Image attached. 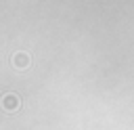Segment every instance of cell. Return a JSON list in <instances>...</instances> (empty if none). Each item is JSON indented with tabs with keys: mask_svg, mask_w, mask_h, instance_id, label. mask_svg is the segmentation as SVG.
<instances>
[{
	"mask_svg": "<svg viewBox=\"0 0 134 130\" xmlns=\"http://www.w3.org/2000/svg\"><path fill=\"white\" fill-rule=\"evenodd\" d=\"M19 105H21V99H19L17 94H13V92H8V94H4V96L0 99V107H2L4 111H17Z\"/></svg>",
	"mask_w": 134,
	"mask_h": 130,
	"instance_id": "obj_1",
	"label": "cell"
},
{
	"mask_svg": "<svg viewBox=\"0 0 134 130\" xmlns=\"http://www.w3.org/2000/svg\"><path fill=\"white\" fill-rule=\"evenodd\" d=\"M13 65L19 67V69H25V67L29 65V57H27L25 52H17V55L13 57Z\"/></svg>",
	"mask_w": 134,
	"mask_h": 130,
	"instance_id": "obj_2",
	"label": "cell"
}]
</instances>
